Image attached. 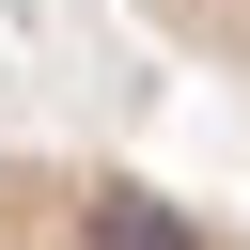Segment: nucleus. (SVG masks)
<instances>
[{
  "label": "nucleus",
  "instance_id": "1",
  "mask_svg": "<svg viewBox=\"0 0 250 250\" xmlns=\"http://www.w3.org/2000/svg\"><path fill=\"white\" fill-rule=\"evenodd\" d=\"M0 250H250V234H234V219H203L188 188L125 172V156L0 141Z\"/></svg>",
  "mask_w": 250,
  "mask_h": 250
},
{
  "label": "nucleus",
  "instance_id": "2",
  "mask_svg": "<svg viewBox=\"0 0 250 250\" xmlns=\"http://www.w3.org/2000/svg\"><path fill=\"white\" fill-rule=\"evenodd\" d=\"M125 16H141L156 47H188V62H203V78L250 109V0H125Z\"/></svg>",
  "mask_w": 250,
  "mask_h": 250
}]
</instances>
